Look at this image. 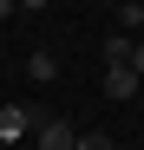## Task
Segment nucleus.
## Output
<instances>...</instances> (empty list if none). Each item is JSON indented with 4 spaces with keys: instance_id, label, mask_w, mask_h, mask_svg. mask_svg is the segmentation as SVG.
Masks as SVG:
<instances>
[{
    "instance_id": "1",
    "label": "nucleus",
    "mask_w": 144,
    "mask_h": 150,
    "mask_svg": "<svg viewBox=\"0 0 144 150\" xmlns=\"http://www.w3.org/2000/svg\"><path fill=\"white\" fill-rule=\"evenodd\" d=\"M39 150H79V131H72L66 117H46L39 124Z\"/></svg>"
},
{
    "instance_id": "2",
    "label": "nucleus",
    "mask_w": 144,
    "mask_h": 150,
    "mask_svg": "<svg viewBox=\"0 0 144 150\" xmlns=\"http://www.w3.org/2000/svg\"><path fill=\"white\" fill-rule=\"evenodd\" d=\"M33 131V111L26 105H0V144H13V137H26Z\"/></svg>"
},
{
    "instance_id": "3",
    "label": "nucleus",
    "mask_w": 144,
    "mask_h": 150,
    "mask_svg": "<svg viewBox=\"0 0 144 150\" xmlns=\"http://www.w3.org/2000/svg\"><path fill=\"white\" fill-rule=\"evenodd\" d=\"M138 85H144V79H138L131 65H105V91H111V98H138Z\"/></svg>"
},
{
    "instance_id": "4",
    "label": "nucleus",
    "mask_w": 144,
    "mask_h": 150,
    "mask_svg": "<svg viewBox=\"0 0 144 150\" xmlns=\"http://www.w3.org/2000/svg\"><path fill=\"white\" fill-rule=\"evenodd\" d=\"M105 65H131V33H111L105 39Z\"/></svg>"
},
{
    "instance_id": "5",
    "label": "nucleus",
    "mask_w": 144,
    "mask_h": 150,
    "mask_svg": "<svg viewBox=\"0 0 144 150\" xmlns=\"http://www.w3.org/2000/svg\"><path fill=\"white\" fill-rule=\"evenodd\" d=\"M26 72H33V79H59V59H53V52H33Z\"/></svg>"
},
{
    "instance_id": "6",
    "label": "nucleus",
    "mask_w": 144,
    "mask_h": 150,
    "mask_svg": "<svg viewBox=\"0 0 144 150\" xmlns=\"http://www.w3.org/2000/svg\"><path fill=\"white\" fill-rule=\"evenodd\" d=\"M79 150H118L111 137H98V131H92V137H79Z\"/></svg>"
},
{
    "instance_id": "7",
    "label": "nucleus",
    "mask_w": 144,
    "mask_h": 150,
    "mask_svg": "<svg viewBox=\"0 0 144 150\" xmlns=\"http://www.w3.org/2000/svg\"><path fill=\"white\" fill-rule=\"evenodd\" d=\"M131 72L144 79V39H131Z\"/></svg>"
},
{
    "instance_id": "8",
    "label": "nucleus",
    "mask_w": 144,
    "mask_h": 150,
    "mask_svg": "<svg viewBox=\"0 0 144 150\" xmlns=\"http://www.w3.org/2000/svg\"><path fill=\"white\" fill-rule=\"evenodd\" d=\"M13 7H20V0H0V20H7V13H13Z\"/></svg>"
},
{
    "instance_id": "9",
    "label": "nucleus",
    "mask_w": 144,
    "mask_h": 150,
    "mask_svg": "<svg viewBox=\"0 0 144 150\" xmlns=\"http://www.w3.org/2000/svg\"><path fill=\"white\" fill-rule=\"evenodd\" d=\"M20 7H33V13H39V7H46V0H20Z\"/></svg>"
}]
</instances>
